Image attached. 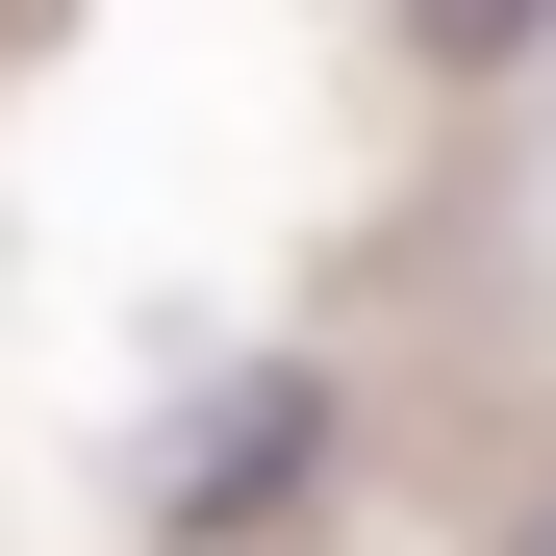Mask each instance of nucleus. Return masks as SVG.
Wrapping results in <instances>:
<instances>
[{
  "label": "nucleus",
  "instance_id": "nucleus-2",
  "mask_svg": "<svg viewBox=\"0 0 556 556\" xmlns=\"http://www.w3.org/2000/svg\"><path fill=\"white\" fill-rule=\"evenodd\" d=\"M531 26H556V0H405V51H430V76H506Z\"/></svg>",
  "mask_w": 556,
  "mask_h": 556
},
{
  "label": "nucleus",
  "instance_id": "nucleus-3",
  "mask_svg": "<svg viewBox=\"0 0 556 556\" xmlns=\"http://www.w3.org/2000/svg\"><path fill=\"white\" fill-rule=\"evenodd\" d=\"M531 556H556V531H531Z\"/></svg>",
  "mask_w": 556,
  "mask_h": 556
},
{
  "label": "nucleus",
  "instance_id": "nucleus-1",
  "mask_svg": "<svg viewBox=\"0 0 556 556\" xmlns=\"http://www.w3.org/2000/svg\"><path fill=\"white\" fill-rule=\"evenodd\" d=\"M304 455H329V380H304V354H253V380H228V430L177 455V556H228L278 481H304Z\"/></svg>",
  "mask_w": 556,
  "mask_h": 556
}]
</instances>
